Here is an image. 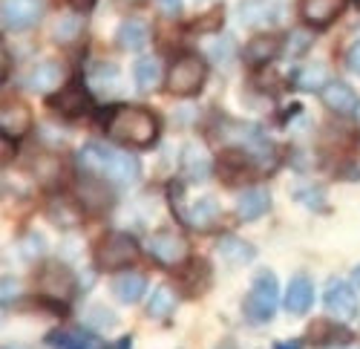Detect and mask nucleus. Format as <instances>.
Here are the masks:
<instances>
[{"label":"nucleus","mask_w":360,"mask_h":349,"mask_svg":"<svg viewBox=\"0 0 360 349\" xmlns=\"http://www.w3.org/2000/svg\"><path fill=\"white\" fill-rule=\"evenodd\" d=\"M78 167L89 177H98V179H115V182H124L133 185L141 177V162L133 153L124 151H112L101 141H86L84 148L78 151Z\"/></svg>","instance_id":"f257e3e1"},{"label":"nucleus","mask_w":360,"mask_h":349,"mask_svg":"<svg viewBox=\"0 0 360 349\" xmlns=\"http://www.w3.org/2000/svg\"><path fill=\"white\" fill-rule=\"evenodd\" d=\"M107 133L130 148H147L159 136V119L144 107H115L107 119Z\"/></svg>","instance_id":"f03ea898"},{"label":"nucleus","mask_w":360,"mask_h":349,"mask_svg":"<svg viewBox=\"0 0 360 349\" xmlns=\"http://www.w3.org/2000/svg\"><path fill=\"white\" fill-rule=\"evenodd\" d=\"M277 298H280V286L274 272H259L251 283V292L243 303L245 309V321L248 324H268L277 312Z\"/></svg>","instance_id":"7ed1b4c3"},{"label":"nucleus","mask_w":360,"mask_h":349,"mask_svg":"<svg viewBox=\"0 0 360 349\" xmlns=\"http://www.w3.org/2000/svg\"><path fill=\"white\" fill-rule=\"evenodd\" d=\"M207 78V64L199 55H179L167 70V90L173 96H196Z\"/></svg>","instance_id":"20e7f679"},{"label":"nucleus","mask_w":360,"mask_h":349,"mask_svg":"<svg viewBox=\"0 0 360 349\" xmlns=\"http://www.w3.org/2000/svg\"><path fill=\"white\" fill-rule=\"evenodd\" d=\"M136 257H139V243L130 234H124V231H107L96 248V260L104 272L124 269Z\"/></svg>","instance_id":"39448f33"},{"label":"nucleus","mask_w":360,"mask_h":349,"mask_svg":"<svg viewBox=\"0 0 360 349\" xmlns=\"http://www.w3.org/2000/svg\"><path fill=\"white\" fill-rule=\"evenodd\" d=\"M323 303H326V312L332 315L335 321H352V317H357V309H360L357 288L346 280H328Z\"/></svg>","instance_id":"423d86ee"},{"label":"nucleus","mask_w":360,"mask_h":349,"mask_svg":"<svg viewBox=\"0 0 360 349\" xmlns=\"http://www.w3.org/2000/svg\"><path fill=\"white\" fill-rule=\"evenodd\" d=\"M147 251H150V257H153V260H159L162 266H179L188 257V240L179 234V231L165 228V231L150 234Z\"/></svg>","instance_id":"0eeeda50"},{"label":"nucleus","mask_w":360,"mask_h":349,"mask_svg":"<svg viewBox=\"0 0 360 349\" xmlns=\"http://www.w3.org/2000/svg\"><path fill=\"white\" fill-rule=\"evenodd\" d=\"M44 15L41 0H4V29L6 32H23L35 26Z\"/></svg>","instance_id":"6e6552de"},{"label":"nucleus","mask_w":360,"mask_h":349,"mask_svg":"<svg viewBox=\"0 0 360 349\" xmlns=\"http://www.w3.org/2000/svg\"><path fill=\"white\" fill-rule=\"evenodd\" d=\"M176 214H179V220H182L188 228H193V231H211L219 222L222 208H219V202L214 196H202V199L191 202L188 208H179Z\"/></svg>","instance_id":"1a4fd4ad"},{"label":"nucleus","mask_w":360,"mask_h":349,"mask_svg":"<svg viewBox=\"0 0 360 349\" xmlns=\"http://www.w3.org/2000/svg\"><path fill=\"white\" fill-rule=\"evenodd\" d=\"M64 78H67V72L58 61H41V64H35L32 70H29L26 87L32 93H55V90H64L67 87Z\"/></svg>","instance_id":"9d476101"},{"label":"nucleus","mask_w":360,"mask_h":349,"mask_svg":"<svg viewBox=\"0 0 360 349\" xmlns=\"http://www.w3.org/2000/svg\"><path fill=\"white\" fill-rule=\"evenodd\" d=\"M41 292L49 295V298H58V300H70L72 292H75V277L67 266H58V263H49L44 272H41Z\"/></svg>","instance_id":"9b49d317"},{"label":"nucleus","mask_w":360,"mask_h":349,"mask_svg":"<svg viewBox=\"0 0 360 349\" xmlns=\"http://www.w3.org/2000/svg\"><path fill=\"white\" fill-rule=\"evenodd\" d=\"M280 49H283L280 35H274V32H259V35H254V38L245 44L243 61H245L248 67H262V64H268V61H274Z\"/></svg>","instance_id":"f8f14e48"},{"label":"nucleus","mask_w":360,"mask_h":349,"mask_svg":"<svg viewBox=\"0 0 360 349\" xmlns=\"http://www.w3.org/2000/svg\"><path fill=\"white\" fill-rule=\"evenodd\" d=\"M320 101H323V107H328L338 115H349L357 110V93L346 81H335V78L320 90Z\"/></svg>","instance_id":"ddd939ff"},{"label":"nucleus","mask_w":360,"mask_h":349,"mask_svg":"<svg viewBox=\"0 0 360 349\" xmlns=\"http://www.w3.org/2000/svg\"><path fill=\"white\" fill-rule=\"evenodd\" d=\"M346 6V0H300V18L311 26H328Z\"/></svg>","instance_id":"4468645a"},{"label":"nucleus","mask_w":360,"mask_h":349,"mask_svg":"<svg viewBox=\"0 0 360 349\" xmlns=\"http://www.w3.org/2000/svg\"><path fill=\"white\" fill-rule=\"evenodd\" d=\"M268 208H271V193L265 188H248L239 193L236 199V217L243 222H251V220H259Z\"/></svg>","instance_id":"2eb2a0df"},{"label":"nucleus","mask_w":360,"mask_h":349,"mask_svg":"<svg viewBox=\"0 0 360 349\" xmlns=\"http://www.w3.org/2000/svg\"><path fill=\"white\" fill-rule=\"evenodd\" d=\"M277 18H280V4H274V0H243L239 4V23L245 26L274 23Z\"/></svg>","instance_id":"dca6fc26"},{"label":"nucleus","mask_w":360,"mask_h":349,"mask_svg":"<svg viewBox=\"0 0 360 349\" xmlns=\"http://www.w3.org/2000/svg\"><path fill=\"white\" fill-rule=\"evenodd\" d=\"M311 303H314V286H311V280L306 274L291 277L288 292H285V309L291 315H306L311 309Z\"/></svg>","instance_id":"f3484780"},{"label":"nucleus","mask_w":360,"mask_h":349,"mask_svg":"<svg viewBox=\"0 0 360 349\" xmlns=\"http://www.w3.org/2000/svg\"><path fill=\"white\" fill-rule=\"evenodd\" d=\"M112 295L115 300H122V303H136L141 300V295L147 292V277L139 274V272H122V274H115L112 277Z\"/></svg>","instance_id":"a211bd4d"},{"label":"nucleus","mask_w":360,"mask_h":349,"mask_svg":"<svg viewBox=\"0 0 360 349\" xmlns=\"http://www.w3.org/2000/svg\"><path fill=\"white\" fill-rule=\"evenodd\" d=\"M89 104L93 101H89L86 90L78 84H67L64 90H58V96L52 99V107L58 113H64V115H84L89 110Z\"/></svg>","instance_id":"6ab92c4d"},{"label":"nucleus","mask_w":360,"mask_h":349,"mask_svg":"<svg viewBox=\"0 0 360 349\" xmlns=\"http://www.w3.org/2000/svg\"><path fill=\"white\" fill-rule=\"evenodd\" d=\"M0 125H4V136H23L29 127H32V113H29V107H23L20 101L6 104L4 113H0Z\"/></svg>","instance_id":"aec40b11"},{"label":"nucleus","mask_w":360,"mask_h":349,"mask_svg":"<svg viewBox=\"0 0 360 349\" xmlns=\"http://www.w3.org/2000/svg\"><path fill=\"white\" fill-rule=\"evenodd\" d=\"M78 196H81V205L93 208V211H101V208L112 205V193L107 191V185L98 177H89L84 185H78Z\"/></svg>","instance_id":"412c9836"},{"label":"nucleus","mask_w":360,"mask_h":349,"mask_svg":"<svg viewBox=\"0 0 360 349\" xmlns=\"http://www.w3.org/2000/svg\"><path fill=\"white\" fill-rule=\"evenodd\" d=\"M115 38H118V46L133 52V49H141V46L150 41V29H147V23H144V20L130 18V20H124L122 26H118Z\"/></svg>","instance_id":"4be33fe9"},{"label":"nucleus","mask_w":360,"mask_h":349,"mask_svg":"<svg viewBox=\"0 0 360 349\" xmlns=\"http://www.w3.org/2000/svg\"><path fill=\"white\" fill-rule=\"evenodd\" d=\"M133 78L139 84V90L141 93H150V90H156V84L162 81V64H159V58H139L136 67H133Z\"/></svg>","instance_id":"5701e85b"},{"label":"nucleus","mask_w":360,"mask_h":349,"mask_svg":"<svg viewBox=\"0 0 360 349\" xmlns=\"http://www.w3.org/2000/svg\"><path fill=\"white\" fill-rule=\"evenodd\" d=\"M219 254L225 257V263H231V266H243V263H251V260H254V248L245 240L233 237V234L219 240Z\"/></svg>","instance_id":"b1692460"},{"label":"nucleus","mask_w":360,"mask_h":349,"mask_svg":"<svg viewBox=\"0 0 360 349\" xmlns=\"http://www.w3.org/2000/svg\"><path fill=\"white\" fill-rule=\"evenodd\" d=\"M173 309H176V292L170 286H156L153 292H150V300H147V315L162 321V317L173 315Z\"/></svg>","instance_id":"393cba45"},{"label":"nucleus","mask_w":360,"mask_h":349,"mask_svg":"<svg viewBox=\"0 0 360 349\" xmlns=\"http://www.w3.org/2000/svg\"><path fill=\"white\" fill-rule=\"evenodd\" d=\"M49 346L52 349H96V341L81 332H52Z\"/></svg>","instance_id":"a878e982"},{"label":"nucleus","mask_w":360,"mask_h":349,"mask_svg":"<svg viewBox=\"0 0 360 349\" xmlns=\"http://www.w3.org/2000/svg\"><path fill=\"white\" fill-rule=\"evenodd\" d=\"M84 32V15H67L55 23V38L61 44H72Z\"/></svg>","instance_id":"bb28decb"},{"label":"nucleus","mask_w":360,"mask_h":349,"mask_svg":"<svg viewBox=\"0 0 360 349\" xmlns=\"http://www.w3.org/2000/svg\"><path fill=\"white\" fill-rule=\"evenodd\" d=\"M185 173L191 179H207L211 177V162L202 151H193L188 148V156H185Z\"/></svg>","instance_id":"cd10ccee"},{"label":"nucleus","mask_w":360,"mask_h":349,"mask_svg":"<svg viewBox=\"0 0 360 349\" xmlns=\"http://www.w3.org/2000/svg\"><path fill=\"white\" fill-rule=\"evenodd\" d=\"M332 81L328 78V72H326V67L323 64H317L314 70L311 67H306L303 72L297 75V87H303V90H323V87Z\"/></svg>","instance_id":"c85d7f7f"},{"label":"nucleus","mask_w":360,"mask_h":349,"mask_svg":"<svg viewBox=\"0 0 360 349\" xmlns=\"http://www.w3.org/2000/svg\"><path fill=\"white\" fill-rule=\"evenodd\" d=\"M211 55L219 58L222 64H231V58H233V44H231L228 38H219V41L211 46Z\"/></svg>","instance_id":"c756f323"},{"label":"nucleus","mask_w":360,"mask_h":349,"mask_svg":"<svg viewBox=\"0 0 360 349\" xmlns=\"http://www.w3.org/2000/svg\"><path fill=\"white\" fill-rule=\"evenodd\" d=\"M297 199L303 202V205H314V208H320V205H323V202H320V199H323V191H320V188H314V191H309V188L303 191V188H300V191H297Z\"/></svg>","instance_id":"7c9ffc66"},{"label":"nucleus","mask_w":360,"mask_h":349,"mask_svg":"<svg viewBox=\"0 0 360 349\" xmlns=\"http://www.w3.org/2000/svg\"><path fill=\"white\" fill-rule=\"evenodd\" d=\"M346 67H349L354 75H360V41H354V44L349 46V52H346Z\"/></svg>","instance_id":"2f4dec72"},{"label":"nucleus","mask_w":360,"mask_h":349,"mask_svg":"<svg viewBox=\"0 0 360 349\" xmlns=\"http://www.w3.org/2000/svg\"><path fill=\"white\" fill-rule=\"evenodd\" d=\"M306 46H311V35L309 32H294L291 35V52H303Z\"/></svg>","instance_id":"473e14b6"},{"label":"nucleus","mask_w":360,"mask_h":349,"mask_svg":"<svg viewBox=\"0 0 360 349\" xmlns=\"http://www.w3.org/2000/svg\"><path fill=\"white\" fill-rule=\"evenodd\" d=\"M156 6L165 15H179V12H182V0H156Z\"/></svg>","instance_id":"72a5a7b5"},{"label":"nucleus","mask_w":360,"mask_h":349,"mask_svg":"<svg viewBox=\"0 0 360 349\" xmlns=\"http://www.w3.org/2000/svg\"><path fill=\"white\" fill-rule=\"evenodd\" d=\"M96 4H98V0H70V6H72L75 12H89Z\"/></svg>","instance_id":"f704fd0d"},{"label":"nucleus","mask_w":360,"mask_h":349,"mask_svg":"<svg viewBox=\"0 0 360 349\" xmlns=\"http://www.w3.org/2000/svg\"><path fill=\"white\" fill-rule=\"evenodd\" d=\"M15 156V148H9V136H4V165Z\"/></svg>","instance_id":"c9c22d12"},{"label":"nucleus","mask_w":360,"mask_h":349,"mask_svg":"<svg viewBox=\"0 0 360 349\" xmlns=\"http://www.w3.org/2000/svg\"><path fill=\"white\" fill-rule=\"evenodd\" d=\"M277 349H300V343H277Z\"/></svg>","instance_id":"e433bc0d"},{"label":"nucleus","mask_w":360,"mask_h":349,"mask_svg":"<svg viewBox=\"0 0 360 349\" xmlns=\"http://www.w3.org/2000/svg\"><path fill=\"white\" fill-rule=\"evenodd\" d=\"M354 283H357V288H360V269L354 272Z\"/></svg>","instance_id":"4c0bfd02"},{"label":"nucleus","mask_w":360,"mask_h":349,"mask_svg":"<svg viewBox=\"0 0 360 349\" xmlns=\"http://www.w3.org/2000/svg\"><path fill=\"white\" fill-rule=\"evenodd\" d=\"M222 349H233V346H222Z\"/></svg>","instance_id":"58836bf2"}]
</instances>
